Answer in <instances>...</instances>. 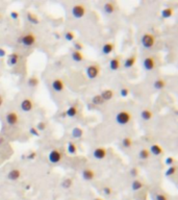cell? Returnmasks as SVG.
<instances>
[{
  "instance_id": "6da1fadb",
  "label": "cell",
  "mask_w": 178,
  "mask_h": 200,
  "mask_svg": "<svg viewBox=\"0 0 178 200\" xmlns=\"http://www.w3.org/2000/svg\"><path fill=\"white\" fill-rule=\"evenodd\" d=\"M37 35L33 31H26L18 37L17 43L23 47H32L37 43Z\"/></svg>"
},
{
  "instance_id": "7a4b0ae2",
  "label": "cell",
  "mask_w": 178,
  "mask_h": 200,
  "mask_svg": "<svg viewBox=\"0 0 178 200\" xmlns=\"http://www.w3.org/2000/svg\"><path fill=\"white\" fill-rule=\"evenodd\" d=\"M115 121L118 125L126 126L132 121V114L127 110H122L117 113L115 117Z\"/></svg>"
},
{
  "instance_id": "3957f363",
  "label": "cell",
  "mask_w": 178,
  "mask_h": 200,
  "mask_svg": "<svg viewBox=\"0 0 178 200\" xmlns=\"http://www.w3.org/2000/svg\"><path fill=\"white\" fill-rule=\"evenodd\" d=\"M156 44V37L152 32H144L141 37V45L143 46L144 49H149L153 48L154 45Z\"/></svg>"
},
{
  "instance_id": "277c9868",
  "label": "cell",
  "mask_w": 178,
  "mask_h": 200,
  "mask_svg": "<svg viewBox=\"0 0 178 200\" xmlns=\"http://www.w3.org/2000/svg\"><path fill=\"white\" fill-rule=\"evenodd\" d=\"M100 72H101V66L97 64V63H93V64L86 67V75L91 80L98 78L99 75H100Z\"/></svg>"
},
{
  "instance_id": "5b68a950",
  "label": "cell",
  "mask_w": 178,
  "mask_h": 200,
  "mask_svg": "<svg viewBox=\"0 0 178 200\" xmlns=\"http://www.w3.org/2000/svg\"><path fill=\"white\" fill-rule=\"evenodd\" d=\"M71 14L74 19H81L86 14V7L84 3H76L71 9Z\"/></svg>"
},
{
  "instance_id": "8992f818",
  "label": "cell",
  "mask_w": 178,
  "mask_h": 200,
  "mask_svg": "<svg viewBox=\"0 0 178 200\" xmlns=\"http://www.w3.org/2000/svg\"><path fill=\"white\" fill-rule=\"evenodd\" d=\"M142 66H143L145 71H152L156 68V57L153 55H149L146 56L142 62Z\"/></svg>"
},
{
  "instance_id": "52a82bcc",
  "label": "cell",
  "mask_w": 178,
  "mask_h": 200,
  "mask_svg": "<svg viewBox=\"0 0 178 200\" xmlns=\"http://www.w3.org/2000/svg\"><path fill=\"white\" fill-rule=\"evenodd\" d=\"M35 108V102L31 98L29 97H26V98H23L20 102V108L21 110L24 113H29L33 110Z\"/></svg>"
},
{
  "instance_id": "ba28073f",
  "label": "cell",
  "mask_w": 178,
  "mask_h": 200,
  "mask_svg": "<svg viewBox=\"0 0 178 200\" xmlns=\"http://www.w3.org/2000/svg\"><path fill=\"white\" fill-rule=\"evenodd\" d=\"M63 153L59 149H52L49 151L48 154V161L50 164H58L59 162L62 161Z\"/></svg>"
},
{
  "instance_id": "9c48e42d",
  "label": "cell",
  "mask_w": 178,
  "mask_h": 200,
  "mask_svg": "<svg viewBox=\"0 0 178 200\" xmlns=\"http://www.w3.org/2000/svg\"><path fill=\"white\" fill-rule=\"evenodd\" d=\"M5 121H6L7 125L9 126H15L19 123V115L17 114L16 112H9L6 115H5Z\"/></svg>"
},
{
  "instance_id": "30bf717a",
  "label": "cell",
  "mask_w": 178,
  "mask_h": 200,
  "mask_svg": "<svg viewBox=\"0 0 178 200\" xmlns=\"http://www.w3.org/2000/svg\"><path fill=\"white\" fill-rule=\"evenodd\" d=\"M51 88H52V90L54 92L61 93L65 90L66 84H65V82L62 78H54L52 80V82H51Z\"/></svg>"
},
{
  "instance_id": "8fae6325",
  "label": "cell",
  "mask_w": 178,
  "mask_h": 200,
  "mask_svg": "<svg viewBox=\"0 0 178 200\" xmlns=\"http://www.w3.org/2000/svg\"><path fill=\"white\" fill-rule=\"evenodd\" d=\"M107 155V149L105 147H97L93 151V157L97 161H102Z\"/></svg>"
},
{
  "instance_id": "7c38bea8",
  "label": "cell",
  "mask_w": 178,
  "mask_h": 200,
  "mask_svg": "<svg viewBox=\"0 0 178 200\" xmlns=\"http://www.w3.org/2000/svg\"><path fill=\"white\" fill-rule=\"evenodd\" d=\"M108 68L110 71H118L121 68V56L117 55V56L112 57L108 62Z\"/></svg>"
},
{
  "instance_id": "4fadbf2b",
  "label": "cell",
  "mask_w": 178,
  "mask_h": 200,
  "mask_svg": "<svg viewBox=\"0 0 178 200\" xmlns=\"http://www.w3.org/2000/svg\"><path fill=\"white\" fill-rule=\"evenodd\" d=\"M81 177L84 178V181H91L93 179H95L96 177V172L95 170H93L92 168H84V170L81 171Z\"/></svg>"
},
{
  "instance_id": "5bb4252c",
  "label": "cell",
  "mask_w": 178,
  "mask_h": 200,
  "mask_svg": "<svg viewBox=\"0 0 178 200\" xmlns=\"http://www.w3.org/2000/svg\"><path fill=\"white\" fill-rule=\"evenodd\" d=\"M21 175H22V171L20 169H18V168H14V169H11L9 172H7L6 178L9 181H16L21 177Z\"/></svg>"
},
{
  "instance_id": "9a60e30c",
  "label": "cell",
  "mask_w": 178,
  "mask_h": 200,
  "mask_svg": "<svg viewBox=\"0 0 178 200\" xmlns=\"http://www.w3.org/2000/svg\"><path fill=\"white\" fill-rule=\"evenodd\" d=\"M116 48V44L114 42H105L101 47V53L103 55H110L112 53Z\"/></svg>"
},
{
  "instance_id": "2e32d148",
  "label": "cell",
  "mask_w": 178,
  "mask_h": 200,
  "mask_svg": "<svg viewBox=\"0 0 178 200\" xmlns=\"http://www.w3.org/2000/svg\"><path fill=\"white\" fill-rule=\"evenodd\" d=\"M19 59H20V54L18 52H12L7 55V65L9 67H15L16 65L19 63Z\"/></svg>"
},
{
  "instance_id": "e0dca14e",
  "label": "cell",
  "mask_w": 178,
  "mask_h": 200,
  "mask_svg": "<svg viewBox=\"0 0 178 200\" xmlns=\"http://www.w3.org/2000/svg\"><path fill=\"white\" fill-rule=\"evenodd\" d=\"M70 56H71V59L75 63H81L84 61V55L81 51H76L73 49L70 53Z\"/></svg>"
},
{
  "instance_id": "ac0fdd59",
  "label": "cell",
  "mask_w": 178,
  "mask_h": 200,
  "mask_svg": "<svg viewBox=\"0 0 178 200\" xmlns=\"http://www.w3.org/2000/svg\"><path fill=\"white\" fill-rule=\"evenodd\" d=\"M136 54H132L130 56H128L127 58L124 59V63H123V67L124 69H130L135 65L136 63Z\"/></svg>"
},
{
  "instance_id": "d6986e66",
  "label": "cell",
  "mask_w": 178,
  "mask_h": 200,
  "mask_svg": "<svg viewBox=\"0 0 178 200\" xmlns=\"http://www.w3.org/2000/svg\"><path fill=\"white\" fill-rule=\"evenodd\" d=\"M149 151H150V154H153V155H155V156H159V155H163L165 150H164V148L161 147L159 144L155 143V144H153V145H151Z\"/></svg>"
},
{
  "instance_id": "ffe728a7",
  "label": "cell",
  "mask_w": 178,
  "mask_h": 200,
  "mask_svg": "<svg viewBox=\"0 0 178 200\" xmlns=\"http://www.w3.org/2000/svg\"><path fill=\"white\" fill-rule=\"evenodd\" d=\"M103 12L106 15H112L116 12V4L112 1H107L103 4Z\"/></svg>"
},
{
  "instance_id": "44dd1931",
  "label": "cell",
  "mask_w": 178,
  "mask_h": 200,
  "mask_svg": "<svg viewBox=\"0 0 178 200\" xmlns=\"http://www.w3.org/2000/svg\"><path fill=\"white\" fill-rule=\"evenodd\" d=\"M153 116H154L153 112L150 108H144V110H141V114H140V117L144 121H150L153 118Z\"/></svg>"
},
{
  "instance_id": "7402d4cb",
  "label": "cell",
  "mask_w": 178,
  "mask_h": 200,
  "mask_svg": "<svg viewBox=\"0 0 178 200\" xmlns=\"http://www.w3.org/2000/svg\"><path fill=\"white\" fill-rule=\"evenodd\" d=\"M167 87V82L163 78H157L153 82V89L156 91H161Z\"/></svg>"
},
{
  "instance_id": "603a6c76",
  "label": "cell",
  "mask_w": 178,
  "mask_h": 200,
  "mask_svg": "<svg viewBox=\"0 0 178 200\" xmlns=\"http://www.w3.org/2000/svg\"><path fill=\"white\" fill-rule=\"evenodd\" d=\"M100 95H101V97L104 99V101H110V99L114 98L115 96V91L114 90H110V89H105V90H103L101 93H100Z\"/></svg>"
},
{
  "instance_id": "cb8c5ba5",
  "label": "cell",
  "mask_w": 178,
  "mask_h": 200,
  "mask_svg": "<svg viewBox=\"0 0 178 200\" xmlns=\"http://www.w3.org/2000/svg\"><path fill=\"white\" fill-rule=\"evenodd\" d=\"M65 113H66L67 118H74L78 114V108H77V105H71L65 110Z\"/></svg>"
},
{
  "instance_id": "d4e9b609",
  "label": "cell",
  "mask_w": 178,
  "mask_h": 200,
  "mask_svg": "<svg viewBox=\"0 0 178 200\" xmlns=\"http://www.w3.org/2000/svg\"><path fill=\"white\" fill-rule=\"evenodd\" d=\"M26 19L29 23H31V24H33V25H37L40 23L39 16H37L35 14L31 13V12H27L26 13Z\"/></svg>"
},
{
  "instance_id": "484cf974",
  "label": "cell",
  "mask_w": 178,
  "mask_h": 200,
  "mask_svg": "<svg viewBox=\"0 0 178 200\" xmlns=\"http://www.w3.org/2000/svg\"><path fill=\"white\" fill-rule=\"evenodd\" d=\"M150 151L148 148H142L140 151H138V157L141 160V161H147V160H149L150 157Z\"/></svg>"
},
{
  "instance_id": "4316f807",
  "label": "cell",
  "mask_w": 178,
  "mask_h": 200,
  "mask_svg": "<svg viewBox=\"0 0 178 200\" xmlns=\"http://www.w3.org/2000/svg\"><path fill=\"white\" fill-rule=\"evenodd\" d=\"M39 84H40V79L37 78V76L31 75V76L28 77V79H27V86H28L29 88H37Z\"/></svg>"
},
{
  "instance_id": "83f0119b",
  "label": "cell",
  "mask_w": 178,
  "mask_h": 200,
  "mask_svg": "<svg viewBox=\"0 0 178 200\" xmlns=\"http://www.w3.org/2000/svg\"><path fill=\"white\" fill-rule=\"evenodd\" d=\"M133 145V140L130 136H124L121 141V146L124 148V149H129V148L132 147Z\"/></svg>"
},
{
  "instance_id": "f1b7e54d",
  "label": "cell",
  "mask_w": 178,
  "mask_h": 200,
  "mask_svg": "<svg viewBox=\"0 0 178 200\" xmlns=\"http://www.w3.org/2000/svg\"><path fill=\"white\" fill-rule=\"evenodd\" d=\"M91 103H92L93 105H95V106H98V105H102V104H104V103H105V101H104V99L101 97V95L97 94V95H94V96L92 97Z\"/></svg>"
},
{
  "instance_id": "f546056e",
  "label": "cell",
  "mask_w": 178,
  "mask_h": 200,
  "mask_svg": "<svg viewBox=\"0 0 178 200\" xmlns=\"http://www.w3.org/2000/svg\"><path fill=\"white\" fill-rule=\"evenodd\" d=\"M144 188V183L140 179H134L131 183V190L133 192H140Z\"/></svg>"
},
{
  "instance_id": "4dcf8cb0",
  "label": "cell",
  "mask_w": 178,
  "mask_h": 200,
  "mask_svg": "<svg viewBox=\"0 0 178 200\" xmlns=\"http://www.w3.org/2000/svg\"><path fill=\"white\" fill-rule=\"evenodd\" d=\"M71 136L74 139H80L84 136V130H82V128L78 127V126H75V127L71 130Z\"/></svg>"
},
{
  "instance_id": "1f68e13d",
  "label": "cell",
  "mask_w": 178,
  "mask_h": 200,
  "mask_svg": "<svg viewBox=\"0 0 178 200\" xmlns=\"http://www.w3.org/2000/svg\"><path fill=\"white\" fill-rule=\"evenodd\" d=\"M173 14H174V9H172V7H166V9H161V16L164 19H169V18H171L172 16H173Z\"/></svg>"
},
{
  "instance_id": "d6a6232c",
  "label": "cell",
  "mask_w": 178,
  "mask_h": 200,
  "mask_svg": "<svg viewBox=\"0 0 178 200\" xmlns=\"http://www.w3.org/2000/svg\"><path fill=\"white\" fill-rule=\"evenodd\" d=\"M152 200H169V197L163 192H154L152 194Z\"/></svg>"
},
{
  "instance_id": "836d02e7",
  "label": "cell",
  "mask_w": 178,
  "mask_h": 200,
  "mask_svg": "<svg viewBox=\"0 0 178 200\" xmlns=\"http://www.w3.org/2000/svg\"><path fill=\"white\" fill-rule=\"evenodd\" d=\"M67 151L71 155H75L77 153V146L75 145L74 142L72 141L68 142V144H67Z\"/></svg>"
},
{
  "instance_id": "e575fe53",
  "label": "cell",
  "mask_w": 178,
  "mask_h": 200,
  "mask_svg": "<svg viewBox=\"0 0 178 200\" xmlns=\"http://www.w3.org/2000/svg\"><path fill=\"white\" fill-rule=\"evenodd\" d=\"M61 186H62V188H63V189H65V190L70 189V188L73 186V179H72V178H70V177L65 178L64 181H62V183H61Z\"/></svg>"
},
{
  "instance_id": "d590c367",
  "label": "cell",
  "mask_w": 178,
  "mask_h": 200,
  "mask_svg": "<svg viewBox=\"0 0 178 200\" xmlns=\"http://www.w3.org/2000/svg\"><path fill=\"white\" fill-rule=\"evenodd\" d=\"M64 37H65V39H66V41H68V42H73L75 40L76 35H75V32L73 30H68L64 33Z\"/></svg>"
},
{
  "instance_id": "8d00e7d4",
  "label": "cell",
  "mask_w": 178,
  "mask_h": 200,
  "mask_svg": "<svg viewBox=\"0 0 178 200\" xmlns=\"http://www.w3.org/2000/svg\"><path fill=\"white\" fill-rule=\"evenodd\" d=\"M176 171H177V167H176L175 165H173V166H170V167L168 168L167 170H166V172H165V175L167 176V177H171V176H173L174 174L176 173Z\"/></svg>"
},
{
  "instance_id": "74e56055",
  "label": "cell",
  "mask_w": 178,
  "mask_h": 200,
  "mask_svg": "<svg viewBox=\"0 0 178 200\" xmlns=\"http://www.w3.org/2000/svg\"><path fill=\"white\" fill-rule=\"evenodd\" d=\"M73 49L76 51H81L84 50V44L80 41H73Z\"/></svg>"
},
{
  "instance_id": "f35d334b",
  "label": "cell",
  "mask_w": 178,
  "mask_h": 200,
  "mask_svg": "<svg viewBox=\"0 0 178 200\" xmlns=\"http://www.w3.org/2000/svg\"><path fill=\"white\" fill-rule=\"evenodd\" d=\"M35 128H37L39 131H44V130L47 128V123L45 121H40L39 123L37 124Z\"/></svg>"
},
{
  "instance_id": "ab89813d",
  "label": "cell",
  "mask_w": 178,
  "mask_h": 200,
  "mask_svg": "<svg viewBox=\"0 0 178 200\" xmlns=\"http://www.w3.org/2000/svg\"><path fill=\"white\" fill-rule=\"evenodd\" d=\"M129 89L126 88V87H123V88H121V90H120V96L123 97V98H126V97L129 96Z\"/></svg>"
},
{
  "instance_id": "60d3db41",
  "label": "cell",
  "mask_w": 178,
  "mask_h": 200,
  "mask_svg": "<svg viewBox=\"0 0 178 200\" xmlns=\"http://www.w3.org/2000/svg\"><path fill=\"white\" fill-rule=\"evenodd\" d=\"M129 174L131 177L136 178L138 176V174H140V170H138L136 167H132L131 169L129 170Z\"/></svg>"
},
{
  "instance_id": "b9f144b4",
  "label": "cell",
  "mask_w": 178,
  "mask_h": 200,
  "mask_svg": "<svg viewBox=\"0 0 178 200\" xmlns=\"http://www.w3.org/2000/svg\"><path fill=\"white\" fill-rule=\"evenodd\" d=\"M29 131V134H31V136H40V131L35 128V126H30L28 129Z\"/></svg>"
},
{
  "instance_id": "7bdbcfd3",
  "label": "cell",
  "mask_w": 178,
  "mask_h": 200,
  "mask_svg": "<svg viewBox=\"0 0 178 200\" xmlns=\"http://www.w3.org/2000/svg\"><path fill=\"white\" fill-rule=\"evenodd\" d=\"M102 193L105 196H110L112 194V189L108 186H105V187L102 188Z\"/></svg>"
},
{
  "instance_id": "ee69618b",
  "label": "cell",
  "mask_w": 178,
  "mask_h": 200,
  "mask_svg": "<svg viewBox=\"0 0 178 200\" xmlns=\"http://www.w3.org/2000/svg\"><path fill=\"white\" fill-rule=\"evenodd\" d=\"M165 164L168 166V167L173 166L174 164H175V158H174L173 156H168V157L165 160Z\"/></svg>"
},
{
  "instance_id": "f6af8a7d",
  "label": "cell",
  "mask_w": 178,
  "mask_h": 200,
  "mask_svg": "<svg viewBox=\"0 0 178 200\" xmlns=\"http://www.w3.org/2000/svg\"><path fill=\"white\" fill-rule=\"evenodd\" d=\"M37 152L35 151H30L29 153H27L26 155V160H28V161H33V160H35V157H37Z\"/></svg>"
},
{
  "instance_id": "bcb514c9",
  "label": "cell",
  "mask_w": 178,
  "mask_h": 200,
  "mask_svg": "<svg viewBox=\"0 0 178 200\" xmlns=\"http://www.w3.org/2000/svg\"><path fill=\"white\" fill-rule=\"evenodd\" d=\"M9 16H11V18L13 20H18V19H19V13H18L17 11H12L11 14H9Z\"/></svg>"
},
{
  "instance_id": "7dc6e473",
  "label": "cell",
  "mask_w": 178,
  "mask_h": 200,
  "mask_svg": "<svg viewBox=\"0 0 178 200\" xmlns=\"http://www.w3.org/2000/svg\"><path fill=\"white\" fill-rule=\"evenodd\" d=\"M6 55H7L6 50H5L4 48H1V47H0V58H3V57H5Z\"/></svg>"
},
{
  "instance_id": "c3c4849f",
  "label": "cell",
  "mask_w": 178,
  "mask_h": 200,
  "mask_svg": "<svg viewBox=\"0 0 178 200\" xmlns=\"http://www.w3.org/2000/svg\"><path fill=\"white\" fill-rule=\"evenodd\" d=\"M86 108H89V110H93L95 108V105H93L92 103H88L86 104Z\"/></svg>"
},
{
  "instance_id": "681fc988",
  "label": "cell",
  "mask_w": 178,
  "mask_h": 200,
  "mask_svg": "<svg viewBox=\"0 0 178 200\" xmlns=\"http://www.w3.org/2000/svg\"><path fill=\"white\" fill-rule=\"evenodd\" d=\"M3 101H4V98H3V96L1 94H0V108L2 106V104H3Z\"/></svg>"
},
{
  "instance_id": "f907efd6",
  "label": "cell",
  "mask_w": 178,
  "mask_h": 200,
  "mask_svg": "<svg viewBox=\"0 0 178 200\" xmlns=\"http://www.w3.org/2000/svg\"><path fill=\"white\" fill-rule=\"evenodd\" d=\"M59 117H61V118H66V113H61V115H59Z\"/></svg>"
},
{
  "instance_id": "816d5d0a",
  "label": "cell",
  "mask_w": 178,
  "mask_h": 200,
  "mask_svg": "<svg viewBox=\"0 0 178 200\" xmlns=\"http://www.w3.org/2000/svg\"><path fill=\"white\" fill-rule=\"evenodd\" d=\"M2 143H4V139H3L2 136H0V145H1Z\"/></svg>"
},
{
  "instance_id": "f5cc1de1",
  "label": "cell",
  "mask_w": 178,
  "mask_h": 200,
  "mask_svg": "<svg viewBox=\"0 0 178 200\" xmlns=\"http://www.w3.org/2000/svg\"><path fill=\"white\" fill-rule=\"evenodd\" d=\"M93 200H104L103 198H101V197H96V198H94Z\"/></svg>"
},
{
  "instance_id": "db71d44e",
  "label": "cell",
  "mask_w": 178,
  "mask_h": 200,
  "mask_svg": "<svg viewBox=\"0 0 178 200\" xmlns=\"http://www.w3.org/2000/svg\"><path fill=\"white\" fill-rule=\"evenodd\" d=\"M0 17H1V15H0Z\"/></svg>"
}]
</instances>
